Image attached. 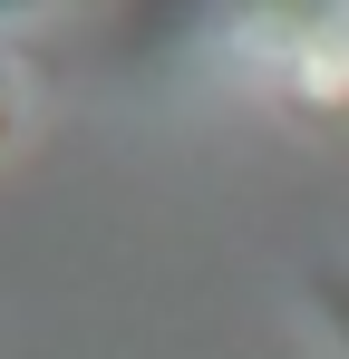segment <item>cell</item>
I'll use <instances>...</instances> for the list:
<instances>
[{
    "mask_svg": "<svg viewBox=\"0 0 349 359\" xmlns=\"http://www.w3.org/2000/svg\"><path fill=\"white\" fill-rule=\"evenodd\" d=\"M301 311H310V330H320V350L349 359V262H301Z\"/></svg>",
    "mask_w": 349,
    "mask_h": 359,
    "instance_id": "obj_2",
    "label": "cell"
},
{
    "mask_svg": "<svg viewBox=\"0 0 349 359\" xmlns=\"http://www.w3.org/2000/svg\"><path fill=\"white\" fill-rule=\"evenodd\" d=\"M29 136V59L20 49H0V156Z\"/></svg>",
    "mask_w": 349,
    "mask_h": 359,
    "instance_id": "obj_3",
    "label": "cell"
},
{
    "mask_svg": "<svg viewBox=\"0 0 349 359\" xmlns=\"http://www.w3.org/2000/svg\"><path fill=\"white\" fill-rule=\"evenodd\" d=\"M272 107L301 126H349V10H310V20H282L272 29Z\"/></svg>",
    "mask_w": 349,
    "mask_h": 359,
    "instance_id": "obj_1",
    "label": "cell"
}]
</instances>
